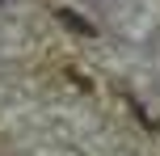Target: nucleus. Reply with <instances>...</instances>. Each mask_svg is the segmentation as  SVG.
Wrapping results in <instances>:
<instances>
[{
	"label": "nucleus",
	"instance_id": "1",
	"mask_svg": "<svg viewBox=\"0 0 160 156\" xmlns=\"http://www.w3.org/2000/svg\"><path fill=\"white\" fill-rule=\"evenodd\" d=\"M59 17H63V21H68V25H72V30H76V34H93V25H88V21H80V17H76V13H59Z\"/></svg>",
	"mask_w": 160,
	"mask_h": 156
}]
</instances>
